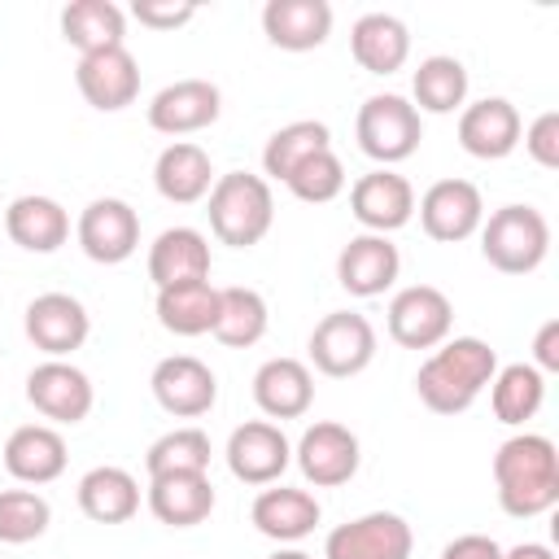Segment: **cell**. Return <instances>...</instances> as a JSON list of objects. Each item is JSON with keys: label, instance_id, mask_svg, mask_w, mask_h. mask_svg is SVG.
Instances as JSON below:
<instances>
[{"label": "cell", "instance_id": "24", "mask_svg": "<svg viewBox=\"0 0 559 559\" xmlns=\"http://www.w3.org/2000/svg\"><path fill=\"white\" fill-rule=\"evenodd\" d=\"M148 275L157 288H175V284H192L210 275V245L201 231L192 227H170L153 240L148 249Z\"/></svg>", "mask_w": 559, "mask_h": 559}, {"label": "cell", "instance_id": "15", "mask_svg": "<svg viewBox=\"0 0 559 559\" xmlns=\"http://www.w3.org/2000/svg\"><path fill=\"white\" fill-rule=\"evenodd\" d=\"M358 459H362L358 437L345 424H314V428H306V437L297 445V463H301L306 480L319 489L345 485L358 472Z\"/></svg>", "mask_w": 559, "mask_h": 559}, {"label": "cell", "instance_id": "33", "mask_svg": "<svg viewBox=\"0 0 559 559\" xmlns=\"http://www.w3.org/2000/svg\"><path fill=\"white\" fill-rule=\"evenodd\" d=\"M262 332H266V301L253 288H218L214 336L231 349H249L262 341Z\"/></svg>", "mask_w": 559, "mask_h": 559}, {"label": "cell", "instance_id": "25", "mask_svg": "<svg viewBox=\"0 0 559 559\" xmlns=\"http://www.w3.org/2000/svg\"><path fill=\"white\" fill-rule=\"evenodd\" d=\"M253 397H258V406L271 419H297V415L310 411L314 380H310L306 362H297V358H271L253 376Z\"/></svg>", "mask_w": 559, "mask_h": 559}, {"label": "cell", "instance_id": "20", "mask_svg": "<svg viewBox=\"0 0 559 559\" xmlns=\"http://www.w3.org/2000/svg\"><path fill=\"white\" fill-rule=\"evenodd\" d=\"M397 245H389L384 236H358L341 249L336 258V280L349 297H380L393 280H397Z\"/></svg>", "mask_w": 559, "mask_h": 559}, {"label": "cell", "instance_id": "32", "mask_svg": "<svg viewBox=\"0 0 559 559\" xmlns=\"http://www.w3.org/2000/svg\"><path fill=\"white\" fill-rule=\"evenodd\" d=\"M210 153L201 148V144H170L162 157H157V166H153V183H157V192L166 197V201H175V205H192V201H201L205 192H210Z\"/></svg>", "mask_w": 559, "mask_h": 559}, {"label": "cell", "instance_id": "45", "mask_svg": "<svg viewBox=\"0 0 559 559\" xmlns=\"http://www.w3.org/2000/svg\"><path fill=\"white\" fill-rule=\"evenodd\" d=\"M271 559H310V555H301V550H284V555H271Z\"/></svg>", "mask_w": 559, "mask_h": 559}, {"label": "cell", "instance_id": "28", "mask_svg": "<svg viewBox=\"0 0 559 559\" xmlns=\"http://www.w3.org/2000/svg\"><path fill=\"white\" fill-rule=\"evenodd\" d=\"M349 48H354V61H358L362 70H371V74H393V70H402V61H406V52H411V35H406V26H402L397 17H389V13H367V17L354 22Z\"/></svg>", "mask_w": 559, "mask_h": 559}, {"label": "cell", "instance_id": "34", "mask_svg": "<svg viewBox=\"0 0 559 559\" xmlns=\"http://www.w3.org/2000/svg\"><path fill=\"white\" fill-rule=\"evenodd\" d=\"M328 140H332V135H328L323 122H288V127H280V131L266 140V148H262V166H266L271 179H288L306 157L323 153Z\"/></svg>", "mask_w": 559, "mask_h": 559}, {"label": "cell", "instance_id": "17", "mask_svg": "<svg viewBox=\"0 0 559 559\" xmlns=\"http://www.w3.org/2000/svg\"><path fill=\"white\" fill-rule=\"evenodd\" d=\"M26 397L39 415L57 419V424H79L92 411V384L79 367L70 362H44L26 376Z\"/></svg>", "mask_w": 559, "mask_h": 559}, {"label": "cell", "instance_id": "39", "mask_svg": "<svg viewBox=\"0 0 559 559\" xmlns=\"http://www.w3.org/2000/svg\"><path fill=\"white\" fill-rule=\"evenodd\" d=\"M284 183H288V192H293L297 201L323 205V201H332V197L345 188V166H341V157H336L332 148H323V153L306 157Z\"/></svg>", "mask_w": 559, "mask_h": 559}, {"label": "cell", "instance_id": "40", "mask_svg": "<svg viewBox=\"0 0 559 559\" xmlns=\"http://www.w3.org/2000/svg\"><path fill=\"white\" fill-rule=\"evenodd\" d=\"M131 13L148 31H175V26H183V22L197 17V4L192 0H135Z\"/></svg>", "mask_w": 559, "mask_h": 559}, {"label": "cell", "instance_id": "5", "mask_svg": "<svg viewBox=\"0 0 559 559\" xmlns=\"http://www.w3.org/2000/svg\"><path fill=\"white\" fill-rule=\"evenodd\" d=\"M371 354H376V328L354 310H332L310 332V362L332 380L358 376L371 362Z\"/></svg>", "mask_w": 559, "mask_h": 559}, {"label": "cell", "instance_id": "23", "mask_svg": "<svg viewBox=\"0 0 559 559\" xmlns=\"http://www.w3.org/2000/svg\"><path fill=\"white\" fill-rule=\"evenodd\" d=\"M66 441L44 424H26L4 441V472L26 485H48L66 472Z\"/></svg>", "mask_w": 559, "mask_h": 559}, {"label": "cell", "instance_id": "14", "mask_svg": "<svg viewBox=\"0 0 559 559\" xmlns=\"http://www.w3.org/2000/svg\"><path fill=\"white\" fill-rule=\"evenodd\" d=\"M223 109V96L214 83L205 79H183V83H170L153 96L148 105V127L162 131V135H188V131H201L218 118Z\"/></svg>", "mask_w": 559, "mask_h": 559}, {"label": "cell", "instance_id": "31", "mask_svg": "<svg viewBox=\"0 0 559 559\" xmlns=\"http://www.w3.org/2000/svg\"><path fill=\"white\" fill-rule=\"evenodd\" d=\"M79 507L96 524H127L140 507V485L122 467H92L79 480Z\"/></svg>", "mask_w": 559, "mask_h": 559}, {"label": "cell", "instance_id": "2", "mask_svg": "<svg viewBox=\"0 0 559 559\" xmlns=\"http://www.w3.org/2000/svg\"><path fill=\"white\" fill-rule=\"evenodd\" d=\"M493 371H498V354L480 336H454L419 367L415 393L432 415H463L476 402V393L493 380Z\"/></svg>", "mask_w": 559, "mask_h": 559}, {"label": "cell", "instance_id": "42", "mask_svg": "<svg viewBox=\"0 0 559 559\" xmlns=\"http://www.w3.org/2000/svg\"><path fill=\"white\" fill-rule=\"evenodd\" d=\"M441 559H502V546L485 533H467V537H454L441 550Z\"/></svg>", "mask_w": 559, "mask_h": 559}, {"label": "cell", "instance_id": "7", "mask_svg": "<svg viewBox=\"0 0 559 559\" xmlns=\"http://www.w3.org/2000/svg\"><path fill=\"white\" fill-rule=\"evenodd\" d=\"M450 323H454V306L432 284L402 288L393 297V306H389V336L402 349H432V345H441L450 336Z\"/></svg>", "mask_w": 559, "mask_h": 559}, {"label": "cell", "instance_id": "37", "mask_svg": "<svg viewBox=\"0 0 559 559\" xmlns=\"http://www.w3.org/2000/svg\"><path fill=\"white\" fill-rule=\"evenodd\" d=\"M205 467H210V437L201 428H175L148 450V476L205 472Z\"/></svg>", "mask_w": 559, "mask_h": 559}, {"label": "cell", "instance_id": "10", "mask_svg": "<svg viewBox=\"0 0 559 559\" xmlns=\"http://www.w3.org/2000/svg\"><path fill=\"white\" fill-rule=\"evenodd\" d=\"M79 245H83V253L92 262H105V266L127 262L135 253V245H140V218H135V210L127 201H118V197L92 201L83 210V218H79Z\"/></svg>", "mask_w": 559, "mask_h": 559}, {"label": "cell", "instance_id": "30", "mask_svg": "<svg viewBox=\"0 0 559 559\" xmlns=\"http://www.w3.org/2000/svg\"><path fill=\"white\" fill-rule=\"evenodd\" d=\"M157 319H162V328L175 332V336L214 332V319H218V288H214L210 280L157 288Z\"/></svg>", "mask_w": 559, "mask_h": 559}, {"label": "cell", "instance_id": "11", "mask_svg": "<svg viewBox=\"0 0 559 559\" xmlns=\"http://www.w3.org/2000/svg\"><path fill=\"white\" fill-rule=\"evenodd\" d=\"M480 188L467 179H441L424 192L419 201V223L432 240L441 245H459L480 227Z\"/></svg>", "mask_w": 559, "mask_h": 559}, {"label": "cell", "instance_id": "18", "mask_svg": "<svg viewBox=\"0 0 559 559\" xmlns=\"http://www.w3.org/2000/svg\"><path fill=\"white\" fill-rule=\"evenodd\" d=\"M262 31L284 52H310L332 35L328 0H271L262 9Z\"/></svg>", "mask_w": 559, "mask_h": 559}, {"label": "cell", "instance_id": "4", "mask_svg": "<svg viewBox=\"0 0 559 559\" xmlns=\"http://www.w3.org/2000/svg\"><path fill=\"white\" fill-rule=\"evenodd\" d=\"M485 262L502 275H528L542 266L546 249H550V227L542 218V210L533 205H502L480 236Z\"/></svg>", "mask_w": 559, "mask_h": 559}, {"label": "cell", "instance_id": "38", "mask_svg": "<svg viewBox=\"0 0 559 559\" xmlns=\"http://www.w3.org/2000/svg\"><path fill=\"white\" fill-rule=\"evenodd\" d=\"M48 520H52V511L39 493H31V489H4L0 493V542L26 546V542L44 537Z\"/></svg>", "mask_w": 559, "mask_h": 559}, {"label": "cell", "instance_id": "1", "mask_svg": "<svg viewBox=\"0 0 559 559\" xmlns=\"http://www.w3.org/2000/svg\"><path fill=\"white\" fill-rule=\"evenodd\" d=\"M498 502L515 520H533L559 502V450L546 437H511L493 454Z\"/></svg>", "mask_w": 559, "mask_h": 559}, {"label": "cell", "instance_id": "46", "mask_svg": "<svg viewBox=\"0 0 559 559\" xmlns=\"http://www.w3.org/2000/svg\"><path fill=\"white\" fill-rule=\"evenodd\" d=\"M0 559H4V555H0Z\"/></svg>", "mask_w": 559, "mask_h": 559}, {"label": "cell", "instance_id": "9", "mask_svg": "<svg viewBox=\"0 0 559 559\" xmlns=\"http://www.w3.org/2000/svg\"><path fill=\"white\" fill-rule=\"evenodd\" d=\"M153 397H157L162 411H170L179 419H197V415H205L214 406L218 380L201 358L175 354V358H162L153 367Z\"/></svg>", "mask_w": 559, "mask_h": 559}, {"label": "cell", "instance_id": "36", "mask_svg": "<svg viewBox=\"0 0 559 559\" xmlns=\"http://www.w3.org/2000/svg\"><path fill=\"white\" fill-rule=\"evenodd\" d=\"M463 96H467V70H463V61H454V57H428L415 70V100H419V109L450 114V109L463 105Z\"/></svg>", "mask_w": 559, "mask_h": 559}, {"label": "cell", "instance_id": "35", "mask_svg": "<svg viewBox=\"0 0 559 559\" xmlns=\"http://www.w3.org/2000/svg\"><path fill=\"white\" fill-rule=\"evenodd\" d=\"M542 397H546V384H542V371L537 367H524V362H511L498 371V384H493V415L502 424H524L542 411Z\"/></svg>", "mask_w": 559, "mask_h": 559}, {"label": "cell", "instance_id": "12", "mask_svg": "<svg viewBox=\"0 0 559 559\" xmlns=\"http://www.w3.org/2000/svg\"><path fill=\"white\" fill-rule=\"evenodd\" d=\"M288 459H293L288 437L275 424H262V419L240 424L231 432V441H227V467L245 485H271V480H280L284 467H288Z\"/></svg>", "mask_w": 559, "mask_h": 559}, {"label": "cell", "instance_id": "26", "mask_svg": "<svg viewBox=\"0 0 559 559\" xmlns=\"http://www.w3.org/2000/svg\"><path fill=\"white\" fill-rule=\"evenodd\" d=\"M4 231L13 245H22L26 253H52L66 245L70 236V218L57 201L48 197H17L4 210Z\"/></svg>", "mask_w": 559, "mask_h": 559}, {"label": "cell", "instance_id": "41", "mask_svg": "<svg viewBox=\"0 0 559 559\" xmlns=\"http://www.w3.org/2000/svg\"><path fill=\"white\" fill-rule=\"evenodd\" d=\"M524 148H528V157H533L537 166L559 170V114H555V109H546V114H542V118L528 127Z\"/></svg>", "mask_w": 559, "mask_h": 559}, {"label": "cell", "instance_id": "16", "mask_svg": "<svg viewBox=\"0 0 559 559\" xmlns=\"http://www.w3.org/2000/svg\"><path fill=\"white\" fill-rule=\"evenodd\" d=\"M26 336L35 349L61 358L87 341V310L70 293H44L26 306Z\"/></svg>", "mask_w": 559, "mask_h": 559}, {"label": "cell", "instance_id": "43", "mask_svg": "<svg viewBox=\"0 0 559 559\" xmlns=\"http://www.w3.org/2000/svg\"><path fill=\"white\" fill-rule=\"evenodd\" d=\"M533 354H537V362L546 371H559V319H546L542 323V332L533 341Z\"/></svg>", "mask_w": 559, "mask_h": 559}, {"label": "cell", "instance_id": "3", "mask_svg": "<svg viewBox=\"0 0 559 559\" xmlns=\"http://www.w3.org/2000/svg\"><path fill=\"white\" fill-rule=\"evenodd\" d=\"M205 214H210V227L223 245L249 249L271 231L275 201H271L266 179H258L249 170H231L210 188V210Z\"/></svg>", "mask_w": 559, "mask_h": 559}, {"label": "cell", "instance_id": "27", "mask_svg": "<svg viewBox=\"0 0 559 559\" xmlns=\"http://www.w3.org/2000/svg\"><path fill=\"white\" fill-rule=\"evenodd\" d=\"M253 528L262 537H275V542H297L306 533H314L319 524V502L306 493V489H262L253 498Z\"/></svg>", "mask_w": 559, "mask_h": 559}, {"label": "cell", "instance_id": "8", "mask_svg": "<svg viewBox=\"0 0 559 559\" xmlns=\"http://www.w3.org/2000/svg\"><path fill=\"white\" fill-rule=\"evenodd\" d=\"M411 524L393 511H371L328 533V559H411Z\"/></svg>", "mask_w": 559, "mask_h": 559}, {"label": "cell", "instance_id": "19", "mask_svg": "<svg viewBox=\"0 0 559 559\" xmlns=\"http://www.w3.org/2000/svg\"><path fill=\"white\" fill-rule=\"evenodd\" d=\"M459 144L472 157H480V162L507 157L520 144V114H515V105L502 100V96H489V100L467 105L463 118H459Z\"/></svg>", "mask_w": 559, "mask_h": 559}, {"label": "cell", "instance_id": "21", "mask_svg": "<svg viewBox=\"0 0 559 559\" xmlns=\"http://www.w3.org/2000/svg\"><path fill=\"white\" fill-rule=\"evenodd\" d=\"M349 205H354V218L371 231H397L402 223H411V210H415V192L402 175L393 170H371L354 183L349 192Z\"/></svg>", "mask_w": 559, "mask_h": 559}, {"label": "cell", "instance_id": "29", "mask_svg": "<svg viewBox=\"0 0 559 559\" xmlns=\"http://www.w3.org/2000/svg\"><path fill=\"white\" fill-rule=\"evenodd\" d=\"M122 31H127V17L114 0H74L61 13V35L83 57L105 52V48H122Z\"/></svg>", "mask_w": 559, "mask_h": 559}, {"label": "cell", "instance_id": "44", "mask_svg": "<svg viewBox=\"0 0 559 559\" xmlns=\"http://www.w3.org/2000/svg\"><path fill=\"white\" fill-rule=\"evenodd\" d=\"M502 559H555V550L550 546H542V542H524V546H515L511 555H502Z\"/></svg>", "mask_w": 559, "mask_h": 559}, {"label": "cell", "instance_id": "22", "mask_svg": "<svg viewBox=\"0 0 559 559\" xmlns=\"http://www.w3.org/2000/svg\"><path fill=\"white\" fill-rule=\"evenodd\" d=\"M148 511L170 524V528H192L201 520H210L214 511V485L205 472H170V476H153L148 485Z\"/></svg>", "mask_w": 559, "mask_h": 559}, {"label": "cell", "instance_id": "6", "mask_svg": "<svg viewBox=\"0 0 559 559\" xmlns=\"http://www.w3.org/2000/svg\"><path fill=\"white\" fill-rule=\"evenodd\" d=\"M424 127L415 105H406L402 96H371L358 109V148L376 162H402L419 148Z\"/></svg>", "mask_w": 559, "mask_h": 559}, {"label": "cell", "instance_id": "13", "mask_svg": "<svg viewBox=\"0 0 559 559\" xmlns=\"http://www.w3.org/2000/svg\"><path fill=\"white\" fill-rule=\"evenodd\" d=\"M74 83H79V92L92 109L114 114V109H127L135 100L140 70H135V57L127 48H105V52H92V57L79 61Z\"/></svg>", "mask_w": 559, "mask_h": 559}]
</instances>
